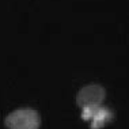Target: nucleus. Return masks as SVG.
Here are the masks:
<instances>
[{"label":"nucleus","instance_id":"obj_1","mask_svg":"<svg viewBox=\"0 0 129 129\" xmlns=\"http://www.w3.org/2000/svg\"><path fill=\"white\" fill-rule=\"evenodd\" d=\"M7 129H40L41 117L34 109L14 110L4 120Z\"/></svg>","mask_w":129,"mask_h":129},{"label":"nucleus","instance_id":"obj_2","mask_svg":"<svg viewBox=\"0 0 129 129\" xmlns=\"http://www.w3.org/2000/svg\"><path fill=\"white\" fill-rule=\"evenodd\" d=\"M106 98V90L101 84H88L79 90L76 95L78 106L87 109V107L99 106Z\"/></svg>","mask_w":129,"mask_h":129}]
</instances>
